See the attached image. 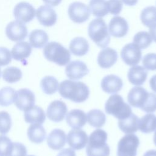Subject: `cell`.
Segmentation results:
<instances>
[{
  "label": "cell",
  "mask_w": 156,
  "mask_h": 156,
  "mask_svg": "<svg viewBox=\"0 0 156 156\" xmlns=\"http://www.w3.org/2000/svg\"><path fill=\"white\" fill-rule=\"evenodd\" d=\"M58 92L61 96L76 103L85 101L89 97L90 90L82 82L65 80L58 85Z\"/></svg>",
  "instance_id": "6da1fadb"
},
{
  "label": "cell",
  "mask_w": 156,
  "mask_h": 156,
  "mask_svg": "<svg viewBox=\"0 0 156 156\" xmlns=\"http://www.w3.org/2000/svg\"><path fill=\"white\" fill-rule=\"evenodd\" d=\"M107 132L101 129L94 130L90 135L86 149L87 156H109L110 147L107 144Z\"/></svg>",
  "instance_id": "7a4b0ae2"
},
{
  "label": "cell",
  "mask_w": 156,
  "mask_h": 156,
  "mask_svg": "<svg viewBox=\"0 0 156 156\" xmlns=\"http://www.w3.org/2000/svg\"><path fill=\"white\" fill-rule=\"evenodd\" d=\"M88 32L89 37L98 46L105 48L110 43V34L103 19L99 18L93 20L88 25Z\"/></svg>",
  "instance_id": "3957f363"
},
{
  "label": "cell",
  "mask_w": 156,
  "mask_h": 156,
  "mask_svg": "<svg viewBox=\"0 0 156 156\" xmlns=\"http://www.w3.org/2000/svg\"><path fill=\"white\" fill-rule=\"evenodd\" d=\"M43 54L48 61L54 62L59 66L66 65L71 59L69 51L56 41L47 43L43 49Z\"/></svg>",
  "instance_id": "277c9868"
},
{
  "label": "cell",
  "mask_w": 156,
  "mask_h": 156,
  "mask_svg": "<svg viewBox=\"0 0 156 156\" xmlns=\"http://www.w3.org/2000/svg\"><path fill=\"white\" fill-rule=\"evenodd\" d=\"M105 110L107 114L119 120L127 118L132 113L130 106L124 101L121 96L117 94L108 98L105 104Z\"/></svg>",
  "instance_id": "5b68a950"
},
{
  "label": "cell",
  "mask_w": 156,
  "mask_h": 156,
  "mask_svg": "<svg viewBox=\"0 0 156 156\" xmlns=\"http://www.w3.org/2000/svg\"><path fill=\"white\" fill-rule=\"evenodd\" d=\"M140 140L136 135H124L118 143L117 156H136Z\"/></svg>",
  "instance_id": "8992f818"
},
{
  "label": "cell",
  "mask_w": 156,
  "mask_h": 156,
  "mask_svg": "<svg viewBox=\"0 0 156 156\" xmlns=\"http://www.w3.org/2000/svg\"><path fill=\"white\" fill-rule=\"evenodd\" d=\"M89 7L81 2H73L68 9L69 18L75 23L81 24L87 21L90 15Z\"/></svg>",
  "instance_id": "52a82bcc"
},
{
  "label": "cell",
  "mask_w": 156,
  "mask_h": 156,
  "mask_svg": "<svg viewBox=\"0 0 156 156\" xmlns=\"http://www.w3.org/2000/svg\"><path fill=\"white\" fill-rule=\"evenodd\" d=\"M121 57L129 66L136 65L141 60V49L134 43H128L121 49Z\"/></svg>",
  "instance_id": "ba28073f"
},
{
  "label": "cell",
  "mask_w": 156,
  "mask_h": 156,
  "mask_svg": "<svg viewBox=\"0 0 156 156\" xmlns=\"http://www.w3.org/2000/svg\"><path fill=\"white\" fill-rule=\"evenodd\" d=\"M27 29L24 23L18 20L9 23L5 28V34L13 41H20L27 35Z\"/></svg>",
  "instance_id": "9c48e42d"
},
{
  "label": "cell",
  "mask_w": 156,
  "mask_h": 156,
  "mask_svg": "<svg viewBox=\"0 0 156 156\" xmlns=\"http://www.w3.org/2000/svg\"><path fill=\"white\" fill-rule=\"evenodd\" d=\"M13 15L15 19L23 23L32 21L35 16V8L26 2L18 3L13 9Z\"/></svg>",
  "instance_id": "30bf717a"
},
{
  "label": "cell",
  "mask_w": 156,
  "mask_h": 156,
  "mask_svg": "<svg viewBox=\"0 0 156 156\" xmlns=\"http://www.w3.org/2000/svg\"><path fill=\"white\" fill-rule=\"evenodd\" d=\"M35 98L34 93L27 88H21L16 91L15 105L20 110L25 111L34 105Z\"/></svg>",
  "instance_id": "8fae6325"
},
{
  "label": "cell",
  "mask_w": 156,
  "mask_h": 156,
  "mask_svg": "<svg viewBox=\"0 0 156 156\" xmlns=\"http://www.w3.org/2000/svg\"><path fill=\"white\" fill-rule=\"evenodd\" d=\"M68 145L73 149L80 150L83 149L87 144L88 138L85 131L80 129H73L69 132L67 137Z\"/></svg>",
  "instance_id": "7c38bea8"
},
{
  "label": "cell",
  "mask_w": 156,
  "mask_h": 156,
  "mask_svg": "<svg viewBox=\"0 0 156 156\" xmlns=\"http://www.w3.org/2000/svg\"><path fill=\"white\" fill-rule=\"evenodd\" d=\"M67 110V106L64 102L55 100L51 102L48 105L46 115L51 121L58 122L64 119L66 115Z\"/></svg>",
  "instance_id": "4fadbf2b"
},
{
  "label": "cell",
  "mask_w": 156,
  "mask_h": 156,
  "mask_svg": "<svg viewBox=\"0 0 156 156\" xmlns=\"http://www.w3.org/2000/svg\"><path fill=\"white\" fill-rule=\"evenodd\" d=\"M89 73L87 65L80 60H74L69 62L65 68L66 76L70 80H79Z\"/></svg>",
  "instance_id": "5bb4252c"
},
{
  "label": "cell",
  "mask_w": 156,
  "mask_h": 156,
  "mask_svg": "<svg viewBox=\"0 0 156 156\" xmlns=\"http://www.w3.org/2000/svg\"><path fill=\"white\" fill-rule=\"evenodd\" d=\"M35 15L39 23L44 26L51 27L57 22V13L49 5H44L39 7L36 10Z\"/></svg>",
  "instance_id": "9a60e30c"
},
{
  "label": "cell",
  "mask_w": 156,
  "mask_h": 156,
  "mask_svg": "<svg viewBox=\"0 0 156 156\" xmlns=\"http://www.w3.org/2000/svg\"><path fill=\"white\" fill-rule=\"evenodd\" d=\"M129 25L127 21L121 16L113 17L108 24L109 34L116 38H122L128 32Z\"/></svg>",
  "instance_id": "2e32d148"
},
{
  "label": "cell",
  "mask_w": 156,
  "mask_h": 156,
  "mask_svg": "<svg viewBox=\"0 0 156 156\" xmlns=\"http://www.w3.org/2000/svg\"><path fill=\"white\" fill-rule=\"evenodd\" d=\"M149 93L143 87L136 86L129 91L127 101L131 106L141 108L146 102Z\"/></svg>",
  "instance_id": "e0dca14e"
},
{
  "label": "cell",
  "mask_w": 156,
  "mask_h": 156,
  "mask_svg": "<svg viewBox=\"0 0 156 156\" xmlns=\"http://www.w3.org/2000/svg\"><path fill=\"white\" fill-rule=\"evenodd\" d=\"M104 91L108 94H115L119 91L123 85L122 79L114 74H109L103 77L101 83Z\"/></svg>",
  "instance_id": "ac0fdd59"
},
{
  "label": "cell",
  "mask_w": 156,
  "mask_h": 156,
  "mask_svg": "<svg viewBox=\"0 0 156 156\" xmlns=\"http://www.w3.org/2000/svg\"><path fill=\"white\" fill-rule=\"evenodd\" d=\"M118 53L116 50L105 48L101 50L98 56V63L102 68L112 67L117 61Z\"/></svg>",
  "instance_id": "d6986e66"
},
{
  "label": "cell",
  "mask_w": 156,
  "mask_h": 156,
  "mask_svg": "<svg viewBox=\"0 0 156 156\" xmlns=\"http://www.w3.org/2000/svg\"><path fill=\"white\" fill-rule=\"evenodd\" d=\"M87 121V114L79 109H73L69 111L66 116V121L73 129H81Z\"/></svg>",
  "instance_id": "ffe728a7"
},
{
  "label": "cell",
  "mask_w": 156,
  "mask_h": 156,
  "mask_svg": "<svg viewBox=\"0 0 156 156\" xmlns=\"http://www.w3.org/2000/svg\"><path fill=\"white\" fill-rule=\"evenodd\" d=\"M66 141L65 132L59 129H55L52 130L47 138V143L48 146L53 150H59L62 149Z\"/></svg>",
  "instance_id": "44dd1931"
},
{
  "label": "cell",
  "mask_w": 156,
  "mask_h": 156,
  "mask_svg": "<svg viewBox=\"0 0 156 156\" xmlns=\"http://www.w3.org/2000/svg\"><path fill=\"white\" fill-rule=\"evenodd\" d=\"M24 118L27 123L42 124L45 121L46 115L40 107L34 105L24 111Z\"/></svg>",
  "instance_id": "7402d4cb"
},
{
  "label": "cell",
  "mask_w": 156,
  "mask_h": 156,
  "mask_svg": "<svg viewBox=\"0 0 156 156\" xmlns=\"http://www.w3.org/2000/svg\"><path fill=\"white\" fill-rule=\"evenodd\" d=\"M147 71L141 66L135 65L130 68L127 73L129 81L134 85H141L146 81Z\"/></svg>",
  "instance_id": "603a6c76"
},
{
  "label": "cell",
  "mask_w": 156,
  "mask_h": 156,
  "mask_svg": "<svg viewBox=\"0 0 156 156\" xmlns=\"http://www.w3.org/2000/svg\"><path fill=\"white\" fill-rule=\"evenodd\" d=\"M32 52L31 45L26 41H20L15 44L11 51L12 57L17 61L23 62Z\"/></svg>",
  "instance_id": "cb8c5ba5"
},
{
  "label": "cell",
  "mask_w": 156,
  "mask_h": 156,
  "mask_svg": "<svg viewBox=\"0 0 156 156\" xmlns=\"http://www.w3.org/2000/svg\"><path fill=\"white\" fill-rule=\"evenodd\" d=\"M89 43L83 37H77L70 42L69 49L71 52L76 56H83L89 51Z\"/></svg>",
  "instance_id": "d4e9b609"
},
{
  "label": "cell",
  "mask_w": 156,
  "mask_h": 156,
  "mask_svg": "<svg viewBox=\"0 0 156 156\" xmlns=\"http://www.w3.org/2000/svg\"><path fill=\"white\" fill-rule=\"evenodd\" d=\"M138 117L132 113L127 118L118 121V127L126 134L134 133L138 129Z\"/></svg>",
  "instance_id": "484cf974"
},
{
  "label": "cell",
  "mask_w": 156,
  "mask_h": 156,
  "mask_svg": "<svg viewBox=\"0 0 156 156\" xmlns=\"http://www.w3.org/2000/svg\"><path fill=\"white\" fill-rule=\"evenodd\" d=\"M46 132L44 128L40 124H32L27 129L29 140L35 144H40L46 138Z\"/></svg>",
  "instance_id": "4316f807"
},
{
  "label": "cell",
  "mask_w": 156,
  "mask_h": 156,
  "mask_svg": "<svg viewBox=\"0 0 156 156\" xmlns=\"http://www.w3.org/2000/svg\"><path fill=\"white\" fill-rule=\"evenodd\" d=\"M29 40L31 46L35 48H41L47 44L49 37L44 30L35 29L30 33Z\"/></svg>",
  "instance_id": "83f0119b"
},
{
  "label": "cell",
  "mask_w": 156,
  "mask_h": 156,
  "mask_svg": "<svg viewBox=\"0 0 156 156\" xmlns=\"http://www.w3.org/2000/svg\"><path fill=\"white\" fill-rule=\"evenodd\" d=\"M138 129L144 133L155 131L156 129V116L152 113H148L139 119Z\"/></svg>",
  "instance_id": "f1b7e54d"
},
{
  "label": "cell",
  "mask_w": 156,
  "mask_h": 156,
  "mask_svg": "<svg viewBox=\"0 0 156 156\" xmlns=\"http://www.w3.org/2000/svg\"><path fill=\"white\" fill-rule=\"evenodd\" d=\"M87 119L89 124L94 127L101 128L106 121V116L104 113L98 109L91 110L87 114Z\"/></svg>",
  "instance_id": "f546056e"
},
{
  "label": "cell",
  "mask_w": 156,
  "mask_h": 156,
  "mask_svg": "<svg viewBox=\"0 0 156 156\" xmlns=\"http://www.w3.org/2000/svg\"><path fill=\"white\" fill-rule=\"evenodd\" d=\"M89 9L94 16L99 18L104 17L108 13V4L105 0H90Z\"/></svg>",
  "instance_id": "4dcf8cb0"
},
{
  "label": "cell",
  "mask_w": 156,
  "mask_h": 156,
  "mask_svg": "<svg viewBox=\"0 0 156 156\" xmlns=\"http://www.w3.org/2000/svg\"><path fill=\"white\" fill-rule=\"evenodd\" d=\"M58 82L56 78L51 76L44 77L40 82V87L43 91L49 95L54 94L58 90Z\"/></svg>",
  "instance_id": "1f68e13d"
},
{
  "label": "cell",
  "mask_w": 156,
  "mask_h": 156,
  "mask_svg": "<svg viewBox=\"0 0 156 156\" xmlns=\"http://www.w3.org/2000/svg\"><path fill=\"white\" fill-rule=\"evenodd\" d=\"M16 91L10 87H5L0 90V105L9 106L13 104L16 99Z\"/></svg>",
  "instance_id": "d6a6232c"
},
{
  "label": "cell",
  "mask_w": 156,
  "mask_h": 156,
  "mask_svg": "<svg viewBox=\"0 0 156 156\" xmlns=\"http://www.w3.org/2000/svg\"><path fill=\"white\" fill-rule=\"evenodd\" d=\"M140 19L142 23L149 27L156 23V7L148 6L144 8L141 13Z\"/></svg>",
  "instance_id": "836d02e7"
},
{
  "label": "cell",
  "mask_w": 156,
  "mask_h": 156,
  "mask_svg": "<svg viewBox=\"0 0 156 156\" xmlns=\"http://www.w3.org/2000/svg\"><path fill=\"white\" fill-rule=\"evenodd\" d=\"M21 69L15 66H10L5 68L2 71V78L8 83H15L18 82L22 77Z\"/></svg>",
  "instance_id": "e575fe53"
},
{
  "label": "cell",
  "mask_w": 156,
  "mask_h": 156,
  "mask_svg": "<svg viewBox=\"0 0 156 156\" xmlns=\"http://www.w3.org/2000/svg\"><path fill=\"white\" fill-rule=\"evenodd\" d=\"M152 39L150 34L146 31H140L136 33L133 38V42L140 49H146L152 43Z\"/></svg>",
  "instance_id": "d590c367"
},
{
  "label": "cell",
  "mask_w": 156,
  "mask_h": 156,
  "mask_svg": "<svg viewBox=\"0 0 156 156\" xmlns=\"http://www.w3.org/2000/svg\"><path fill=\"white\" fill-rule=\"evenodd\" d=\"M12 119L9 113L5 111L0 112V133L6 134L11 129Z\"/></svg>",
  "instance_id": "8d00e7d4"
},
{
  "label": "cell",
  "mask_w": 156,
  "mask_h": 156,
  "mask_svg": "<svg viewBox=\"0 0 156 156\" xmlns=\"http://www.w3.org/2000/svg\"><path fill=\"white\" fill-rule=\"evenodd\" d=\"M10 139L4 135H0V156H8L12 147Z\"/></svg>",
  "instance_id": "74e56055"
},
{
  "label": "cell",
  "mask_w": 156,
  "mask_h": 156,
  "mask_svg": "<svg viewBox=\"0 0 156 156\" xmlns=\"http://www.w3.org/2000/svg\"><path fill=\"white\" fill-rule=\"evenodd\" d=\"M142 63L147 70H156V54L149 53L144 56L142 60Z\"/></svg>",
  "instance_id": "f35d334b"
},
{
  "label": "cell",
  "mask_w": 156,
  "mask_h": 156,
  "mask_svg": "<svg viewBox=\"0 0 156 156\" xmlns=\"http://www.w3.org/2000/svg\"><path fill=\"white\" fill-rule=\"evenodd\" d=\"M147 113H152L156 111V94L149 93L147 99L144 105L141 108Z\"/></svg>",
  "instance_id": "ab89813d"
},
{
  "label": "cell",
  "mask_w": 156,
  "mask_h": 156,
  "mask_svg": "<svg viewBox=\"0 0 156 156\" xmlns=\"http://www.w3.org/2000/svg\"><path fill=\"white\" fill-rule=\"evenodd\" d=\"M26 155L27 149L23 144L18 142L12 143L8 156H26Z\"/></svg>",
  "instance_id": "60d3db41"
},
{
  "label": "cell",
  "mask_w": 156,
  "mask_h": 156,
  "mask_svg": "<svg viewBox=\"0 0 156 156\" xmlns=\"http://www.w3.org/2000/svg\"><path fill=\"white\" fill-rule=\"evenodd\" d=\"M108 12L114 15L119 14L122 9L121 0H108L107 1Z\"/></svg>",
  "instance_id": "b9f144b4"
},
{
  "label": "cell",
  "mask_w": 156,
  "mask_h": 156,
  "mask_svg": "<svg viewBox=\"0 0 156 156\" xmlns=\"http://www.w3.org/2000/svg\"><path fill=\"white\" fill-rule=\"evenodd\" d=\"M12 61L11 52L5 47H0V66L9 65Z\"/></svg>",
  "instance_id": "7bdbcfd3"
},
{
  "label": "cell",
  "mask_w": 156,
  "mask_h": 156,
  "mask_svg": "<svg viewBox=\"0 0 156 156\" xmlns=\"http://www.w3.org/2000/svg\"><path fill=\"white\" fill-rule=\"evenodd\" d=\"M57 156H76L74 151L71 148H65L58 154Z\"/></svg>",
  "instance_id": "ee69618b"
},
{
  "label": "cell",
  "mask_w": 156,
  "mask_h": 156,
  "mask_svg": "<svg viewBox=\"0 0 156 156\" xmlns=\"http://www.w3.org/2000/svg\"><path fill=\"white\" fill-rule=\"evenodd\" d=\"M149 34L152 39L156 43V23L149 27Z\"/></svg>",
  "instance_id": "f6af8a7d"
},
{
  "label": "cell",
  "mask_w": 156,
  "mask_h": 156,
  "mask_svg": "<svg viewBox=\"0 0 156 156\" xmlns=\"http://www.w3.org/2000/svg\"><path fill=\"white\" fill-rule=\"evenodd\" d=\"M43 1L48 5L55 7L60 4V3L62 2V0H43Z\"/></svg>",
  "instance_id": "bcb514c9"
},
{
  "label": "cell",
  "mask_w": 156,
  "mask_h": 156,
  "mask_svg": "<svg viewBox=\"0 0 156 156\" xmlns=\"http://www.w3.org/2000/svg\"><path fill=\"white\" fill-rule=\"evenodd\" d=\"M149 85L152 90L156 93V74L152 76L150 79Z\"/></svg>",
  "instance_id": "7dc6e473"
},
{
  "label": "cell",
  "mask_w": 156,
  "mask_h": 156,
  "mask_svg": "<svg viewBox=\"0 0 156 156\" xmlns=\"http://www.w3.org/2000/svg\"><path fill=\"white\" fill-rule=\"evenodd\" d=\"M122 2L126 5L133 6L137 4L138 0H121Z\"/></svg>",
  "instance_id": "c3c4849f"
},
{
  "label": "cell",
  "mask_w": 156,
  "mask_h": 156,
  "mask_svg": "<svg viewBox=\"0 0 156 156\" xmlns=\"http://www.w3.org/2000/svg\"><path fill=\"white\" fill-rule=\"evenodd\" d=\"M143 156H156V150H149L144 154Z\"/></svg>",
  "instance_id": "681fc988"
},
{
  "label": "cell",
  "mask_w": 156,
  "mask_h": 156,
  "mask_svg": "<svg viewBox=\"0 0 156 156\" xmlns=\"http://www.w3.org/2000/svg\"><path fill=\"white\" fill-rule=\"evenodd\" d=\"M153 141H154V143L155 144V145L156 146V129L155 130V133L154 134V136H153Z\"/></svg>",
  "instance_id": "f907efd6"
},
{
  "label": "cell",
  "mask_w": 156,
  "mask_h": 156,
  "mask_svg": "<svg viewBox=\"0 0 156 156\" xmlns=\"http://www.w3.org/2000/svg\"><path fill=\"white\" fill-rule=\"evenodd\" d=\"M1 68H0V77H1Z\"/></svg>",
  "instance_id": "816d5d0a"
},
{
  "label": "cell",
  "mask_w": 156,
  "mask_h": 156,
  "mask_svg": "<svg viewBox=\"0 0 156 156\" xmlns=\"http://www.w3.org/2000/svg\"><path fill=\"white\" fill-rule=\"evenodd\" d=\"M28 156H35V155H28Z\"/></svg>",
  "instance_id": "f5cc1de1"
}]
</instances>
